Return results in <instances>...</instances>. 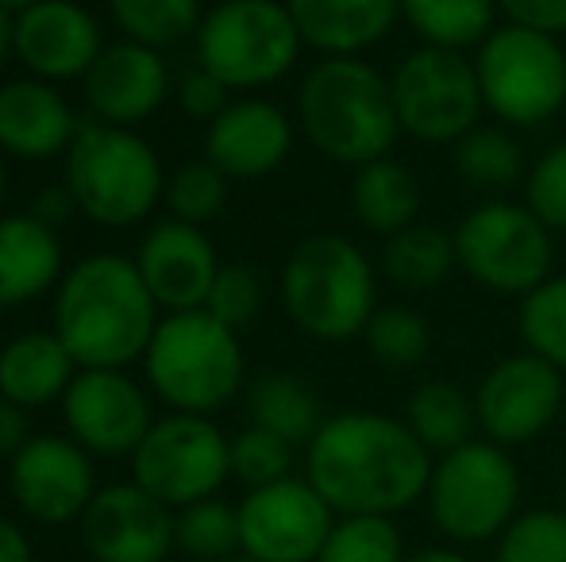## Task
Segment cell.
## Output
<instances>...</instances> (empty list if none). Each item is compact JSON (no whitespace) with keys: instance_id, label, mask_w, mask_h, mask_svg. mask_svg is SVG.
<instances>
[{"instance_id":"34","label":"cell","mask_w":566,"mask_h":562,"mask_svg":"<svg viewBox=\"0 0 566 562\" xmlns=\"http://www.w3.org/2000/svg\"><path fill=\"white\" fill-rule=\"evenodd\" d=\"M409 548L394 517H339L316 562H405Z\"/></svg>"},{"instance_id":"7","label":"cell","mask_w":566,"mask_h":562,"mask_svg":"<svg viewBox=\"0 0 566 562\" xmlns=\"http://www.w3.org/2000/svg\"><path fill=\"white\" fill-rule=\"evenodd\" d=\"M282 297L293 324L324 343L366 331L374 308V271L343 235H313L290 255Z\"/></svg>"},{"instance_id":"24","label":"cell","mask_w":566,"mask_h":562,"mask_svg":"<svg viewBox=\"0 0 566 562\" xmlns=\"http://www.w3.org/2000/svg\"><path fill=\"white\" fill-rule=\"evenodd\" d=\"M74 354L54 331H28L15 336L0 351V397L23 409H43L62 401L74 382Z\"/></svg>"},{"instance_id":"20","label":"cell","mask_w":566,"mask_h":562,"mask_svg":"<svg viewBox=\"0 0 566 562\" xmlns=\"http://www.w3.org/2000/svg\"><path fill=\"white\" fill-rule=\"evenodd\" d=\"M166 89H170L166 62L158 59V51L132 43V39L105 46L93 70L85 74L90 108L101 116V124H113V128L147 120L166 100Z\"/></svg>"},{"instance_id":"14","label":"cell","mask_w":566,"mask_h":562,"mask_svg":"<svg viewBox=\"0 0 566 562\" xmlns=\"http://www.w3.org/2000/svg\"><path fill=\"white\" fill-rule=\"evenodd\" d=\"M8 489L15 509L46 528L77 524L97 497L93 458L70 435H31V443L8 463Z\"/></svg>"},{"instance_id":"52","label":"cell","mask_w":566,"mask_h":562,"mask_svg":"<svg viewBox=\"0 0 566 562\" xmlns=\"http://www.w3.org/2000/svg\"><path fill=\"white\" fill-rule=\"evenodd\" d=\"M563 512H566V505H563Z\"/></svg>"},{"instance_id":"28","label":"cell","mask_w":566,"mask_h":562,"mask_svg":"<svg viewBox=\"0 0 566 562\" xmlns=\"http://www.w3.org/2000/svg\"><path fill=\"white\" fill-rule=\"evenodd\" d=\"M405 424L412 427L420 443L428 447V455H451L462 443H470V432L478 424L474 401L451 382H424L409 397V416Z\"/></svg>"},{"instance_id":"4","label":"cell","mask_w":566,"mask_h":562,"mask_svg":"<svg viewBox=\"0 0 566 562\" xmlns=\"http://www.w3.org/2000/svg\"><path fill=\"white\" fill-rule=\"evenodd\" d=\"M147 378L150 390L178 413H217L243 385V351L235 331L209 308L170 312L147 347Z\"/></svg>"},{"instance_id":"39","label":"cell","mask_w":566,"mask_h":562,"mask_svg":"<svg viewBox=\"0 0 566 562\" xmlns=\"http://www.w3.org/2000/svg\"><path fill=\"white\" fill-rule=\"evenodd\" d=\"M166 204H170L174 220L181 224H209L228 201V173H220L217 166L205 158V162H189L166 181Z\"/></svg>"},{"instance_id":"47","label":"cell","mask_w":566,"mask_h":562,"mask_svg":"<svg viewBox=\"0 0 566 562\" xmlns=\"http://www.w3.org/2000/svg\"><path fill=\"white\" fill-rule=\"evenodd\" d=\"M405 562H470L467 555H462L459 548H420V551H409V559Z\"/></svg>"},{"instance_id":"1","label":"cell","mask_w":566,"mask_h":562,"mask_svg":"<svg viewBox=\"0 0 566 562\" xmlns=\"http://www.w3.org/2000/svg\"><path fill=\"white\" fill-rule=\"evenodd\" d=\"M432 466L436 458L405 421L339 413L308 443L305 478L336 517H397L428 494Z\"/></svg>"},{"instance_id":"50","label":"cell","mask_w":566,"mask_h":562,"mask_svg":"<svg viewBox=\"0 0 566 562\" xmlns=\"http://www.w3.org/2000/svg\"><path fill=\"white\" fill-rule=\"evenodd\" d=\"M224 562H259V559H251V555H243V551H239V555H231V559H224Z\"/></svg>"},{"instance_id":"5","label":"cell","mask_w":566,"mask_h":562,"mask_svg":"<svg viewBox=\"0 0 566 562\" xmlns=\"http://www.w3.org/2000/svg\"><path fill=\"white\" fill-rule=\"evenodd\" d=\"M424 501L451 548H478L501 540V532L521 517V470L505 447L470 439L436 458Z\"/></svg>"},{"instance_id":"17","label":"cell","mask_w":566,"mask_h":562,"mask_svg":"<svg viewBox=\"0 0 566 562\" xmlns=\"http://www.w3.org/2000/svg\"><path fill=\"white\" fill-rule=\"evenodd\" d=\"M70 439L90 455L132 458L150 432V401L124 370H82L62 397Z\"/></svg>"},{"instance_id":"46","label":"cell","mask_w":566,"mask_h":562,"mask_svg":"<svg viewBox=\"0 0 566 562\" xmlns=\"http://www.w3.org/2000/svg\"><path fill=\"white\" fill-rule=\"evenodd\" d=\"M74 209H77V201H74V193H70V189H46V193H39L31 216L54 227V224H62V220H66Z\"/></svg>"},{"instance_id":"32","label":"cell","mask_w":566,"mask_h":562,"mask_svg":"<svg viewBox=\"0 0 566 562\" xmlns=\"http://www.w3.org/2000/svg\"><path fill=\"white\" fill-rule=\"evenodd\" d=\"M454 170L478 189H509L524 178V150L509 131L474 128L454 142Z\"/></svg>"},{"instance_id":"8","label":"cell","mask_w":566,"mask_h":562,"mask_svg":"<svg viewBox=\"0 0 566 562\" xmlns=\"http://www.w3.org/2000/svg\"><path fill=\"white\" fill-rule=\"evenodd\" d=\"M301 43L285 0H224L197 28V62L228 89H254L277 82Z\"/></svg>"},{"instance_id":"44","label":"cell","mask_w":566,"mask_h":562,"mask_svg":"<svg viewBox=\"0 0 566 562\" xmlns=\"http://www.w3.org/2000/svg\"><path fill=\"white\" fill-rule=\"evenodd\" d=\"M31 443V421H28V409L15 405V401L0 397V458L12 463L23 447Z\"/></svg>"},{"instance_id":"19","label":"cell","mask_w":566,"mask_h":562,"mask_svg":"<svg viewBox=\"0 0 566 562\" xmlns=\"http://www.w3.org/2000/svg\"><path fill=\"white\" fill-rule=\"evenodd\" d=\"M143 282H147L155 305L170 308V312H193L205 308L212 293V282L220 274L217 251H212L209 235L193 224L181 220H166L143 240L139 255H135Z\"/></svg>"},{"instance_id":"12","label":"cell","mask_w":566,"mask_h":562,"mask_svg":"<svg viewBox=\"0 0 566 562\" xmlns=\"http://www.w3.org/2000/svg\"><path fill=\"white\" fill-rule=\"evenodd\" d=\"M389 93L401 131L424 142H459L478 128V113L485 105L474 62L443 46L412 51L397 66Z\"/></svg>"},{"instance_id":"16","label":"cell","mask_w":566,"mask_h":562,"mask_svg":"<svg viewBox=\"0 0 566 562\" xmlns=\"http://www.w3.org/2000/svg\"><path fill=\"white\" fill-rule=\"evenodd\" d=\"M563 409V374L539 354H513L482 378L474 393L478 427L497 447H521L544 435Z\"/></svg>"},{"instance_id":"48","label":"cell","mask_w":566,"mask_h":562,"mask_svg":"<svg viewBox=\"0 0 566 562\" xmlns=\"http://www.w3.org/2000/svg\"><path fill=\"white\" fill-rule=\"evenodd\" d=\"M12 51H15V15L0 4V62H4Z\"/></svg>"},{"instance_id":"38","label":"cell","mask_w":566,"mask_h":562,"mask_svg":"<svg viewBox=\"0 0 566 562\" xmlns=\"http://www.w3.org/2000/svg\"><path fill=\"white\" fill-rule=\"evenodd\" d=\"M293 443L266 427H243L231 439V478L243 481L247 489L274 486L282 478H293Z\"/></svg>"},{"instance_id":"9","label":"cell","mask_w":566,"mask_h":562,"mask_svg":"<svg viewBox=\"0 0 566 562\" xmlns=\"http://www.w3.org/2000/svg\"><path fill=\"white\" fill-rule=\"evenodd\" d=\"M474 70L485 108L516 128L552 120L566 100V54L544 31L493 28Z\"/></svg>"},{"instance_id":"40","label":"cell","mask_w":566,"mask_h":562,"mask_svg":"<svg viewBox=\"0 0 566 562\" xmlns=\"http://www.w3.org/2000/svg\"><path fill=\"white\" fill-rule=\"evenodd\" d=\"M259 305H262V285L254 278L251 266H220L205 308H209L224 328L235 331L259 316Z\"/></svg>"},{"instance_id":"29","label":"cell","mask_w":566,"mask_h":562,"mask_svg":"<svg viewBox=\"0 0 566 562\" xmlns=\"http://www.w3.org/2000/svg\"><path fill=\"white\" fill-rule=\"evenodd\" d=\"M386 274L401 289H432L440 285L459 263L454 251V235L440 232V227H405V232L389 235L386 243Z\"/></svg>"},{"instance_id":"25","label":"cell","mask_w":566,"mask_h":562,"mask_svg":"<svg viewBox=\"0 0 566 562\" xmlns=\"http://www.w3.org/2000/svg\"><path fill=\"white\" fill-rule=\"evenodd\" d=\"M62 274V247L51 224L35 216H0V308L23 305Z\"/></svg>"},{"instance_id":"11","label":"cell","mask_w":566,"mask_h":562,"mask_svg":"<svg viewBox=\"0 0 566 562\" xmlns=\"http://www.w3.org/2000/svg\"><path fill=\"white\" fill-rule=\"evenodd\" d=\"M459 266L485 289L524 293L547 282L552 274V235L532 209L490 201L474 209L454 232Z\"/></svg>"},{"instance_id":"6","label":"cell","mask_w":566,"mask_h":562,"mask_svg":"<svg viewBox=\"0 0 566 562\" xmlns=\"http://www.w3.org/2000/svg\"><path fill=\"white\" fill-rule=\"evenodd\" d=\"M66 189L90 220L127 227L155 209L166 178L158 155L135 131L82 124L66 150Z\"/></svg>"},{"instance_id":"3","label":"cell","mask_w":566,"mask_h":562,"mask_svg":"<svg viewBox=\"0 0 566 562\" xmlns=\"http://www.w3.org/2000/svg\"><path fill=\"white\" fill-rule=\"evenodd\" d=\"M297 108L305 136L316 142V150L350 166L386 158V150L401 131L389 82L350 54L321 62L305 77Z\"/></svg>"},{"instance_id":"35","label":"cell","mask_w":566,"mask_h":562,"mask_svg":"<svg viewBox=\"0 0 566 562\" xmlns=\"http://www.w3.org/2000/svg\"><path fill=\"white\" fill-rule=\"evenodd\" d=\"M366 351L389 370H409L428 359L432 347V328L412 308H378L363 331Z\"/></svg>"},{"instance_id":"10","label":"cell","mask_w":566,"mask_h":562,"mask_svg":"<svg viewBox=\"0 0 566 562\" xmlns=\"http://www.w3.org/2000/svg\"><path fill=\"white\" fill-rule=\"evenodd\" d=\"M231 478V439L209 416L174 413L155 421L132 455V481L174 512L217 497Z\"/></svg>"},{"instance_id":"23","label":"cell","mask_w":566,"mask_h":562,"mask_svg":"<svg viewBox=\"0 0 566 562\" xmlns=\"http://www.w3.org/2000/svg\"><path fill=\"white\" fill-rule=\"evenodd\" d=\"M301 39L324 54H355L394 28L401 0H285Z\"/></svg>"},{"instance_id":"42","label":"cell","mask_w":566,"mask_h":562,"mask_svg":"<svg viewBox=\"0 0 566 562\" xmlns=\"http://www.w3.org/2000/svg\"><path fill=\"white\" fill-rule=\"evenodd\" d=\"M181 108L197 120H217L228 108V85L217 82L209 70H193V74L181 82Z\"/></svg>"},{"instance_id":"31","label":"cell","mask_w":566,"mask_h":562,"mask_svg":"<svg viewBox=\"0 0 566 562\" xmlns=\"http://www.w3.org/2000/svg\"><path fill=\"white\" fill-rule=\"evenodd\" d=\"M113 20L132 43L174 46L201 28V0H108Z\"/></svg>"},{"instance_id":"33","label":"cell","mask_w":566,"mask_h":562,"mask_svg":"<svg viewBox=\"0 0 566 562\" xmlns=\"http://www.w3.org/2000/svg\"><path fill=\"white\" fill-rule=\"evenodd\" d=\"M178 551L193 562H224L239 555V505L205 497L178 509Z\"/></svg>"},{"instance_id":"21","label":"cell","mask_w":566,"mask_h":562,"mask_svg":"<svg viewBox=\"0 0 566 562\" xmlns=\"http://www.w3.org/2000/svg\"><path fill=\"white\" fill-rule=\"evenodd\" d=\"M293 147V128L282 108L266 100H239L228 105L205 136V155L228 178H262L277 170Z\"/></svg>"},{"instance_id":"18","label":"cell","mask_w":566,"mask_h":562,"mask_svg":"<svg viewBox=\"0 0 566 562\" xmlns=\"http://www.w3.org/2000/svg\"><path fill=\"white\" fill-rule=\"evenodd\" d=\"M101 51L97 20L74 0H39L15 12V54L31 74L51 82L85 77Z\"/></svg>"},{"instance_id":"22","label":"cell","mask_w":566,"mask_h":562,"mask_svg":"<svg viewBox=\"0 0 566 562\" xmlns=\"http://www.w3.org/2000/svg\"><path fill=\"white\" fill-rule=\"evenodd\" d=\"M77 128L59 89L43 82H12L0 89V147L20 158H54L70 150Z\"/></svg>"},{"instance_id":"37","label":"cell","mask_w":566,"mask_h":562,"mask_svg":"<svg viewBox=\"0 0 566 562\" xmlns=\"http://www.w3.org/2000/svg\"><path fill=\"white\" fill-rule=\"evenodd\" d=\"M493 562H566V512L528 509L501 532Z\"/></svg>"},{"instance_id":"43","label":"cell","mask_w":566,"mask_h":562,"mask_svg":"<svg viewBox=\"0 0 566 562\" xmlns=\"http://www.w3.org/2000/svg\"><path fill=\"white\" fill-rule=\"evenodd\" d=\"M497 4L516 28L544 31V35L566 31V0H497Z\"/></svg>"},{"instance_id":"51","label":"cell","mask_w":566,"mask_h":562,"mask_svg":"<svg viewBox=\"0 0 566 562\" xmlns=\"http://www.w3.org/2000/svg\"><path fill=\"white\" fill-rule=\"evenodd\" d=\"M0 209H4V166H0Z\"/></svg>"},{"instance_id":"27","label":"cell","mask_w":566,"mask_h":562,"mask_svg":"<svg viewBox=\"0 0 566 562\" xmlns=\"http://www.w3.org/2000/svg\"><path fill=\"white\" fill-rule=\"evenodd\" d=\"M247 413H251L254 427L282 435L285 443H313L316 432L324 427V409L316 393L308 390L301 378L293 374H262L259 382L247 390Z\"/></svg>"},{"instance_id":"2","label":"cell","mask_w":566,"mask_h":562,"mask_svg":"<svg viewBox=\"0 0 566 562\" xmlns=\"http://www.w3.org/2000/svg\"><path fill=\"white\" fill-rule=\"evenodd\" d=\"M155 297L139 266L119 255H93L66 274L54 305V336L82 370H119L147 354L155 339Z\"/></svg>"},{"instance_id":"36","label":"cell","mask_w":566,"mask_h":562,"mask_svg":"<svg viewBox=\"0 0 566 562\" xmlns=\"http://www.w3.org/2000/svg\"><path fill=\"white\" fill-rule=\"evenodd\" d=\"M521 336L532 354L566 370V278H547L524 297Z\"/></svg>"},{"instance_id":"30","label":"cell","mask_w":566,"mask_h":562,"mask_svg":"<svg viewBox=\"0 0 566 562\" xmlns=\"http://www.w3.org/2000/svg\"><path fill=\"white\" fill-rule=\"evenodd\" d=\"M401 12L428 39V46L462 51L490 39L497 0H401Z\"/></svg>"},{"instance_id":"15","label":"cell","mask_w":566,"mask_h":562,"mask_svg":"<svg viewBox=\"0 0 566 562\" xmlns=\"http://www.w3.org/2000/svg\"><path fill=\"white\" fill-rule=\"evenodd\" d=\"M77 528L93 562H166L178 551V512L135 481L97 489Z\"/></svg>"},{"instance_id":"45","label":"cell","mask_w":566,"mask_h":562,"mask_svg":"<svg viewBox=\"0 0 566 562\" xmlns=\"http://www.w3.org/2000/svg\"><path fill=\"white\" fill-rule=\"evenodd\" d=\"M0 562H35L28 532L8 517H0Z\"/></svg>"},{"instance_id":"13","label":"cell","mask_w":566,"mask_h":562,"mask_svg":"<svg viewBox=\"0 0 566 562\" xmlns=\"http://www.w3.org/2000/svg\"><path fill=\"white\" fill-rule=\"evenodd\" d=\"M336 520L308 478L247 489L239 501V551L259 562H316Z\"/></svg>"},{"instance_id":"49","label":"cell","mask_w":566,"mask_h":562,"mask_svg":"<svg viewBox=\"0 0 566 562\" xmlns=\"http://www.w3.org/2000/svg\"><path fill=\"white\" fill-rule=\"evenodd\" d=\"M0 4H4V8H8V12H23V8L39 4V0H0Z\"/></svg>"},{"instance_id":"26","label":"cell","mask_w":566,"mask_h":562,"mask_svg":"<svg viewBox=\"0 0 566 562\" xmlns=\"http://www.w3.org/2000/svg\"><path fill=\"white\" fill-rule=\"evenodd\" d=\"M350 204H355V216L370 232L397 235L405 227H412V220H417L420 185L401 162L378 158V162L358 166L355 181H350Z\"/></svg>"},{"instance_id":"41","label":"cell","mask_w":566,"mask_h":562,"mask_svg":"<svg viewBox=\"0 0 566 562\" xmlns=\"http://www.w3.org/2000/svg\"><path fill=\"white\" fill-rule=\"evenodd\" d=\"M528 209L555 232H566V139L555 142L528 178Z\"/></svg>"}]
</instances>
